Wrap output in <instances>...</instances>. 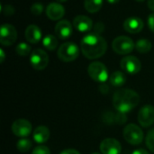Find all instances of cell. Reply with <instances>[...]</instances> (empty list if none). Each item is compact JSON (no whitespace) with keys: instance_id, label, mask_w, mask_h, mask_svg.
<instances>
[{"instance_id":"ffe728a7","label":"cell","mask_w":154,"mask_h":154,"mask_svg":"<svg viewBox=\"0 0 154 154\" xmlns=\"http://www.w3.org/2000/svg\"><path fill=\"white\" fill-rule=\"evenodd\" d=\"M103 5V0H85V9L91 14L98 12Z\"/></svg>"},{"instance_id":"7402d4cb","label":"cell","mask_w":154,"mask_h":154,"mask_svg":"<svg viewBox=\"0 0 154 154\" xmlns=\"http://www.w3.org/2000/svg\"><path fill=\"white\" fill-rule=\"evenodd\" d=\"M152 48V44L151 41L147 39H140L135 43V49L140 53H147Z\"/></svg>"},{"instance_id":"44dd1931","label":"cell","mask_w":154,"mask_h":154,"mask_svg":"<svg viewBox=\"0 0 154 154\" xmlns=\"http://www.w3.org/2000/svg\"><path fill=\"white\" fill-rule=\"evenodd\" d=\"M42 45L48 51H54L58 47V40L55 36L47 34L42 39Z\"/></svg>"},{"instance_id":"836d02e7","label":"cell","mask_w":154,"mask_h":154,"mask_svg":"<svg viewBox=\"0 0 154 154\" xmlns=\"http://www.w3.org/2000/svg\"><path fill=\"white\" fill-rule=\"evenodd\" d=\"M109 4H112V5H114V4H116V3H118L120 0H106Z\"/></svg>"},{"instance_id":"603a6c76","label":"cell","mask_w":154,"mask_h":154,"mask_svg":"<svg viewBox=\"0 0 154 154\" xmlns=\"http://www.w3.org/2000/svg\"><path fill=\"white\" fill-rule=\"evenodd\" d=\"M16 147H17L19 152H26L29 150H31V148L32 147V143L31 140H29L27 138H22L17 142Z\"/></svg>"},{"instance_id":"8fae6325","label":"cell","mask_w":154,"mask_h":154,"mask_svg":"<svg viewBox=\"0 0 154 154\" xmlns=\"http://www.w3.org/2000/svg\"><path fill=\"white\" fill-rule=\"evenodd\" d=\"M12 132L15 136L26 137L32 133V124L23 118L17 119L12 125Z\"/></svg>"},{"instance_id":"2e32d148","label":"cell","mask_w":154,"mask_h":154,"mask_svg":"<svg viewBox=\"0 0 154 154\" xmlns=\"http://www.w3.org/2000/svg\"><path fill=\"white\" fill-rule=\"evenodd\" d=\"M73 26L81 32H88L93 27L92 20L86 15H78L73 20Z\"/></svg>"},{"instance_id":"7c38bea8","label":"cell","mask_w":154,"mask_h":154,"mask_svg":"<svg viewBox=\"0 0 154 154\" xmlns=\"http://www.w3.org/2000/svg\"><path fill=\"white\" fill-rule=\"evenodd\" d=\"M100 151L102 154H121L122 146L116 139L106 138L101 142Z\"/></svg>"},{"instance_id":"4316f807","label":"cell","mask_w":154,"mask_h":154,"mask_svg":"<svg viewBox=\"0 0 154 154\" xmlns=\"http://www.w3.org/2000/svg\"><path fill=\"white\" fill-rule=\"evenodd\" d=\"M32 154H51V151L44 145H39L33 149Z\"/></svg>"},{"instance_id":"8992f818","label":"cell","mask_w":154,"mask_h":154,"mask_svg":"<svg viewBox=\"0 0 154 154\" xmlns=\"http://www.w3.org/2000/svg\"><path fill=\"white\" fill-rule=\"evenodd\" d=\"M89 77L96 82L104 83L108 79V70L104 63L94 61L89 64L88 68Z\"/></svg>"},{"instance_id":"d6a6232c","label":"cell","mask_w":154,"mask_h":154,"mask_svg":"<svg viewBox=\"0 0 154 154\" xmlns=\"http://www.w3.org/2000/svg\"><path fill=\"white\" fill-rule=\"evenodd\" d=\"M148 6L152 11H154V0H148Z\"/></svg>"},{"instance_id":"3957f363","label":"cell","mask_w":154,"mask_h":154,"mask_svg":"<svg viewBox=\"0 0 154 154\" xmlns=\"http://www.w3.org/2000/svg\"><path fill=\"white\" fill-rule=\"evenodd\" d=\"M58 58L64 62H70L75 60L79 55V46L72 42H67L62 43L57 52Z\"/></svg>"},{"instance_id":"ba28073f","label":"cell","mask_w":154,"mask_h":154,"mask_svg":"<svg viewBox=\"0 0 154 154\" xmlns=\"http://www.w3.org/2000/svg\"><path fill=\"white\" fill-rule=\"evenodd\" d=\"M17 39V32L14 26L5 23L0 29V42L4 46L13 45Z\"/></svg>"},{"instance_id":"83f0119b","label":"cell","mask_w":154,"mask_h":154,"mask_svg":"<svg viewBox=\"0 0 154 154\" xmlns=\"http://www.w3.org/2000/svg\"><path fill=\"white\" fill-rule=\"evenodd\" d=\"M148 25L150 30L154 32V13L151 14L148 17Z\"/></svg>"},{"instance_id":"f546056e","label":"cell","mask_w":154,"mask_h":154,"mask_svg":"<svg viewBox=\"0 0 154 154\" xmlns=\"http://www.w3.org/2000/svg\"><path fill=\"white\" fill-rule=\"evenodd\" d=\"M60 154H80L78 151L74 150V149H67L64 150L63 152H61Z\"/></svg>"},{"instance_id":"8d00e7d4","label":"cell","mask_w":154,"mask_h":154,"mask_svg":"<svg viewBox=\"0 0 154 154\" xmlns=\"http://www.w3.org/2000/svg\"><path fill=\"white\" fill-rule=\"evenodd\" d=\"M91 154H100V153H98V152H93V153H91Z\"/></svg>"},{"instance_id":"cb8c5ba5","label":"cell","mask_w":154,"mask_h":154,"mask_svg":"<svg viewBox=\"0 0 154 154\" xmlns=\"http://www.w3.org/2000/svg\"><path fill=\"white\" fill-rule=\"evenodd\" d=\"M15 51L19 56H27L31 52V46L26 42H20L15 47Z\"/></svg>"},{"instance_id":"9a60e30c","label":"cell","mask_w":154,"mask_h":154,"mask_svg":"<svg viewBox=\"0 0 154 154\" xmlns=\"http://www.w3.org/2000/svg\"><path fill=\"white\" fill-rule=\"evenodd\" d=\"M124 28L130 33H138L143 28V22L139 17H129L124 22Z\"/></svg>"},{"instance_id":"6da1fadb","label":"cell","mask_w":154,"mask_h":154,"mask_svg":"<svg viewBox=\"0 0 154 154\" xmlns=\"http://www.w3.org/2000/svg\"><path fill=\"white\" fill-rule=\"evenodd\" d=\"M107 49L106 40L98 33H89L83 37L80 42V50L83 55L89 60L102 57Z\"/></svg>"},{"instance_id":"e575fe53","label":"cell","mask_w":154,"mask_h":154,"mask_svg":"<svg viewBox=\"0 0 154 154\" xmlns=\"http://www.w3.org/2000/svg\"><path fill=\"white\" fill-rule=\"evenodd\" d=\"M56 1H58L60 3H64V2H67L68 0H56Z\"/></svg>"},{"instance_id":"e0dca14e","label":"cell","mask_w":154,"mask_h":154,"mask_svg":"<svg viewBox=\"0 0 154 154\" xmlns=\"http://www.w3.org/2000/svg\"><path fill=\"white\" fill-rule=\"evenodd\" d=\"M25 38L31 43H38L42 40V31L34 24L29 25L25 30Z\"/></svg>"},{"instance_id":"52a82bcc","label":"cell","mask_w":154,"mask_h":154,"mask_svg":"<svg viewBox=\"0 0 154 154\" xmlns=\"http://www.w3.org/2000/svg\"><path fill=\"white\" fill-rule=\"evenodd\" d=\"M30 63L36 70L44 69L49 63V56L45 51L42 49H35L30 56Z\"/></svg>"},{"instance_id":"d590c367","label":"cell","mask_w":154,"mask_h":154,"mask_svg":"<svg viewBox=\"0 0 154 154\" xmlns=\"http://www.w3.org/2000/svg\"><path fill=\"white\" fill-rule=\"evenodd\" d=\"M135 1H137V2H143L144 0H135Z\"/></svg>"},{"instance_id":"d6986e66","label":"cell","mask_w":154,"mask_h":154,"mask_svg":"<svg viewBox=\"0 0 154 154\" xmlns=\"http://www.w3.org/2000/svg\"><path fill=\"white\" fill-rule=\"evenodd\" d=\"M109 81L114 87H122L126 82V76L122 71H115L110 75Z\"/></svg>"},{"instance_id":"4fadbf2b","label":"cell","mask_w":154,"mask_h":154,"mask_svg":"<svg viewBox=\"0 0 154 154\" xmlns=\"http://www.w3.org/2000/svg\"><path fill=\"white\" fill-rule=\"evenodd\" d=\"M72 32V24L68 20H60L55 26V34L61 40L70 37Z\"/></svg>"},{"instance_id":"30bf717a","label":"cell","mask_w":154,"mask_h":154,"mask_svg":"<svg viewBox=\"0 0 154 154\" xmlns=\"http://www.w3.org/2000/svg\"><path fill=\"white\" fill-rule=\"evenodd\" d=\"M138 122L144 127H150L154 124V106L152 105H146L143 106L138 113Z\"/></svg>"},{"instance_id":"4dcf8cb0","label":"cell","mask_w":154,"mask_h":154,"mask_svg":"<svg viewBox=\"0 0 154 154\" xmlns=\"http://www.w3.org/2000/svg\"><path fill=\"white\" fill-rule=\"evenodd\" d=\"M132 154H150V152L144 149H137V150L134 151Z\"/></svg>"},{"instance_id":"9c48e42d","label":"cell","mask_w":154,"mask_h":154,"mask_svg":"<svg viewBox=\"0 0 154 154\" xmlns=\"http://www.w3.org/2000/svg\"><path fill=\"white\" fill-rule=\"evenodd\" d=\"M120 66L122 69L131 75L137 74L142 69V63L135 56H126L121 60Z\"/></svg>"},{"instance_id":"5b68a950","label":"cell","mask_w":154,"mask_h":154,"mask_svg":"<svg viewBox=\"0 0 154 154\" xmlns=\"http://www.w3.org/2000/svg\"><path fill=\"white\" fill-rule=\"evenodd\" d=\"M112 48L114 51H116L117 54L126 55V54L131 53L134 50L135 43L130 37L118 36L113 41Z\"/></svg>"},{"instance_id":"5bb4252c","label":"cell","mask_w":154,"mask_h":154,"mask_svg":"<svg viewBox=\"0 0 154 154\" xmlns=\"http://www.w3.org/2000/svg\"><path fill=\"white\" fill-rule=\"evenodd\" d=\"M64 14L65 9L59 3H51L46 7V14L52 21H58L61 19Z\"/></svg>"},{"instance_id":"277c9868","label":"cell","mask_w":154,"mask_h":154,"mask_svg":"<svg viewBox=\"0 0 154 154\" xmlns=\"http://www.w3.org/2000/svg\"><path fill=\"white\" fill-rule=\"evenodd\" d=\"M123 135L125 140L132 145H138L142 143L144 137L143 130L134 124L127 125L124 128Z\"/></svg>"},{"instance_id":"ac0fdd59","label":"cell","mask_w":154,"mask_h":154,"mask_svg":"<svg viewBox=\"0 0 154 154\" xmlns=\"http://www.w3.org/2000/svg\"><path fill=\"white\" fill-rule=\"evenodd\" d=\"M50 130L44 125H40L33 131V140L37 143H44L50 138Z\"/></svg>"},{"instance_id":"f1b7e54d","label":"cell","mask_w":154,"mask_h":154,"mask_svg":"<svg viewBox=\"0 0 154 154\" xmlns=\"http://www.w3.org/2000/svg\"><path fill=\"white\" fill-rule=\"evenodd\" d=\"M4 9V8H3ZM5 9L6 10V12H5L4 14H13L14 12V9L12 5H5Z\"/></svg>"},{"instance_id":"d4e9b609","label":"cell","mask_w":154,"mask_h":154,"mask_svg":"<svg viewBox=\"0 0 154 154\" xmlns=\"http://www.w3.org/2000/svg\"><path fill=\"white\" fill-rule=\"evenodd\" d=\"M145 143L148 149L154 153V128L148 132L145 139Z\"/></svg>"},{"instance_id":"1f68e13d","label":"cell","mask_w":154,"mask_h":154,"mask_svg":"<svg viewBox=\"0 0 154 154\" xmlns=\"http://www.w3.org/2000/svg\"><path fill=\"white\" fill-rule=\"evenodd\" d=\"M0 55H1V57H0V62L3 63L4 60H5V51H4L3 49H0Z\"/></svg>"},{"instance_id":"484cf974","label":"cell","mask_w":154,"mask_h":154,"mask_svg":"<svg viewBox=\"0 0 154 154\" xmlns=\"http://www.w3.org/2000/svg\"><path fill=\"white\" fill-rule=\"evenodd\" d=\"M43 5L41 3H35L31 6V12L34 15H40L42 13Z\"/></svg>"},{"instance_id":"7a4b0ae2","label":"cell","mask_w":154,"mask_h":154,"mask_svg":"<svg viewBox=\"0 0 154 154\" xmlns=\"http://www.w3.org/2000/svg\"><path fill=\"white\" fill-rule=\"evenodd\" d=\"M140 103V96L137 92L129 88L118 89L113 97V106L119 113L126 114L134 109Z\"/></svg>"}]
</instances>
